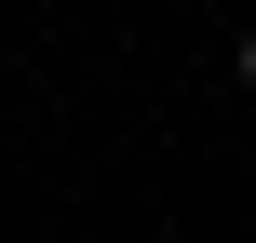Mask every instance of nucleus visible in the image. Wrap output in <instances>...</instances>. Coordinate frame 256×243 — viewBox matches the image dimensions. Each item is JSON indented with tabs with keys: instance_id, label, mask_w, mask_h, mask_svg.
<instances>
[{
	"instance_id": "nucleus-1",
	"label": "nucleus",
	"mask_w": 256,
	"mask_h": 243,
	"mask_svg": "<svg viewBox=\"0 0 256 243\" xmlns=\"http://www.w3.org/2000/svg\"><path fill=\"white\" fill-rule=\"evenodd\" d=\"M230 68H243V81H256V27H243V54H230Z\"/></svg>"
}]
</instances>
